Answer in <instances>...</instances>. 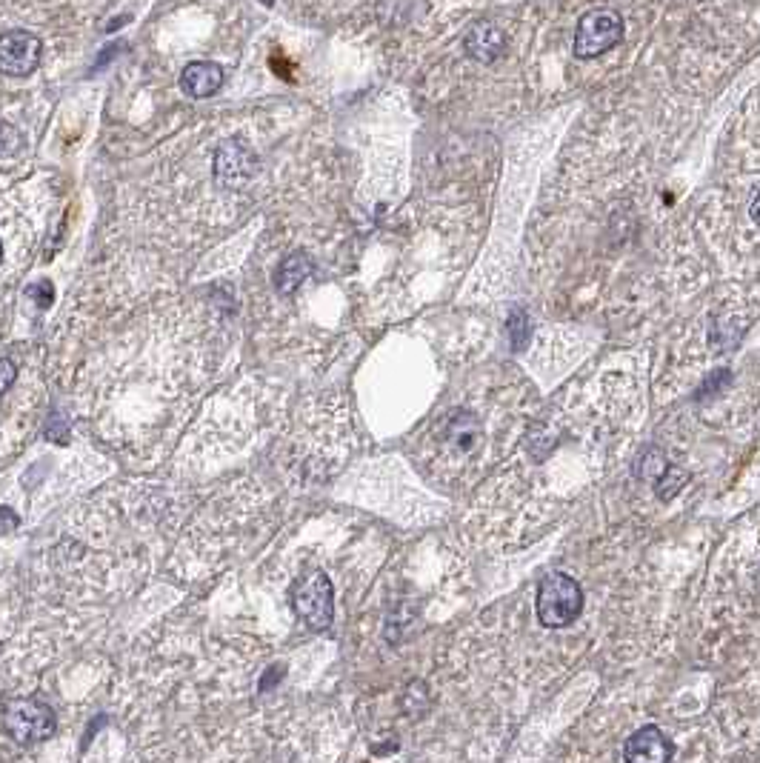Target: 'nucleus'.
Masks as SVG:
<instances>
[{"instance_id":"17","label":"nucleus","mask_w":760,"mask_h":763,"mask_svg":"<svg viewBox=\"0 0 760 763\" xmlns=\"http://www.w3.org/2000/svg\"><path fill=\"white\" fill-rule=\"evenodd\" d=\"M0 258H3V246H0Z\"/></svg>"},{"instance_id":"14","label":"nucleus","mask_w":760,"mask_h":763,"mask_svg":"<svg viewBox=\"0 0 760 763\" xmlns=\"http://www.w3.org/2000/svg\"><path fill=\"white\" fill-rule=\"evenodd\" d=\"M509 332H512V341H515V346H523V341H526V332H529V321H526V315H523V312H515V318L509 321Z\"/></svg>"},{"instance_id":"4","label":"nucleus","mask_w":760,"mask_h":763,"mask_svg":"<svg viewBox=\"0 0 760 763\" xmlns=\"http://www.w3.org/2000/svg\"><path fill=\"white\" fill-rule=\"evenodd\" d=\"M292 606L298 618L312 629H326L332 623V583L326 575H312L295 586Z\"/></svg>"},{"instance_id":"10","label":"nucleus","mask_w":760,"mask_h":763,"mask_svg":"<svg viewBox=\"0 0 760 763\" xmlns=\"http://www.w3.org/2000/svg\"><path fill=\"white\" fill-rule=\"evenodd\" d=\"M312 275V258L309 255H289L286 261L278 266V275H275V289L283 292V295H292L298 289L300 283L306 281Z\"/></svg>"},{"instance_id":"12","label":"nucleus","mask_w":760,"mask_h":763,"mask_svg":"<svg viewBox=\"0 0 760 763\" xmlns=\"http://www.w3.org/2000/svg\"><path fill=\"white\" fill-rule=\"evenodd\" d=\"M15 378H18V366L9 361V358H0V395L12 389Z\"/></svg>"},{"instance_id":"9","label":"nucleus","mask_w":760,"mask_h":763,"mask_svg":"<svg viewBox=\"0 0 760 763\" xmlns=\"http://www.w3.org/2000/svg\"><path fill=\"white\" fill-rule=\"evenodd\" d=\"M180 86L189 98H209L223 86V69L212 61L189 63L180 75Z\"/></svg>"},{"instance_id":"13","label":"nucleus","mask_w":760,"mask_h":763,"mask_svg":"<svg viewBox=\"0 0 760 763\" xmlns=\"http://www.w3.org/2000/svg\"><path fill=\"white\" fill-rule=\"evenodd\" d=\"M20 526V515L12 506H0V535H12Z\"/></svg>"},{"instance_id":"8","label":"nucleus","mask_w":760,"mask_h":763,"mask_svg":"<svg viewBox=\"0 0 760 763\" xmlns=\"http://www.w3.org/2000/svg\"><path fill=\"white\" fill-rule=\"evenodd\" d=\"M506 49V35L495 23H475L466 35V52L478 63H495Z\"/></svg>"},{"instance_id":"16","label":"nucleus","mask_w":760,"mask_h":763,"mask_svg":"<svg viewBox=\"0 0 760 763\" xmlns=\"http://www.w3.org/2000/svg\"><path fill=\"white\" fill-rule=\"evenodd\" d=\"M263 3H266V6H272V3H275V0H263Z\"/></svg>"},{"instance_id":"1","label":"nucleus","mask_w":760,"mask_h":763,"mask_svg":"<svg viewBox=\"0 0 760 763\" xmlns=\"http://www.w3.org/2000/svg\"><path fill=\"white\" fill-rule=\"evenodd\" d=\"M538 621L546 629H563L578 621L583 609V592L575 578L552 572L538 583Z\"/></svg>"},{"instance_id":"11","label":"nucleus","mask_w":760,"mask_h":763,"mask_svg":"<svg viewBox=\"0 0 760 763\" xmlns=\"http://www.w3.org/2000/svg\"><path fill=\"white\" fill-rule=\"evenodd\" d=\"M20 149V132L12 123H0V158H12Z\"/></svg>"},{"instance_id":"7","label":"nucleus","mask_w":760,"mask_h":763,"mask_svg":"<svg viewBox=\"0 0 760 763\" xmlns=\"http://www.w3.org/2000/svg\"><path fill=\"white\" fill-rule=\"evenodd\" d=\"M623 761L626 763H669L672 761V746L658 726H640L632 732L623 746Z\"/></svg>"},{"instance_id":"5","label":"nucleus","mask_w":760,"mask_h":763,"mask_svg":"<svg viewBox=\"0 0 760 763\" xmlns=\"http://www.w3.org/2000/svg\"><path fill=\"white\" fill-rule=\"evenodd\" d=\"M258 169V158L252 152L249 143L238 141V138H229L218 146V155H215V181L223 186V189H240L246 183L252 181Z\"/></svg>"},{"instance_id":"15","label":"nucleus","mask_w":760,"mask_h":763,"mask_svg":"<svg viewBox=\"0 0 760 763\" xmlns=\"http://www.w3.org/2000/svg\"><path fill=\"white\" fill-rule=\"evenodd\" d=\"M29 295H38L35 301H38L40 306H49V303H52V283L40 281L35 283V286H29Z\"/></svg>"},{"instance_id":"2","label":"nucleus","mask_w":760,"mask_h":763,"mask_svg":"<svg viewBox=\"0 0 760 763\" xmlns=\"http://www.w3.org/2000/svg\"><path fill=\"white\" fill-rule=\"evenodd\" d=\"M3 726L18 743H38L55 735V709L40 698H12L3 706Z\"/></svg>"},{"instance_id":"3","label":"nucleus","mask_w":760,"mask_h":763,"mask_svg":"<svg viewBox=\"0 0 760 763\" xmlns=\"http://www.w3.org/2000/svg\"><path fill=\"white\" fill-rule=\"evenodd\" d=\"M623 38V18L612 9H592L586 12L575 32V55L583 61H592L603 52H609Z\"/></svg>"},{"instance_id":"6","label":"nucleus","mask_w":760,"mask_h":763,"mask_svg":"<svg viewBox=\"0 0 760 763\" xmlns=\"http://www.w3.org/2000/svg\"><path fill=\"white\" fill-rule=\"evenodd\" d=\"M40 55H43V46L32 32L12 29V32L0 35V72L3 75L20 78V75L35 72Z\"/></svg>"}]
</instances>
